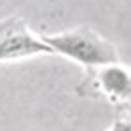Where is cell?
Listing matches in <instances>:
<instances>
[{"label":"cell","instance_id":"277c9868","mask_svg":"<svg viewBox=\"0 0 131 131\" xmlns=\"http://www.w3.org/2000/svg\"><path fill=\"white\" fill-rule=\"evenodd\" d=\"M110 131H131V119H129V121H128V119H126V121L119 119V121L112 126Z\"/></svg>","mask_w":131,"mask_h":131},{"label":"cell","instance_id":"7a4b0ae2","mask_svg":"<svg viewBox=\"0 0 131 131\" xmlns=\"http://www.w3.org/2000/svg\"><path fill=\"white\" fill-rule=\"evenodd\" d=\"M79 94L84 96H107L112 103L131 101V72L117 65L100 67L89 70V77L79 86Z\"/></svg>","mask_w":131,"mask_h":131},{"label":"cell","instance_id":"6da1fadb","mask_svg":"<svg viewBox=\"0 0 131 131\" xmlns=\"http://www.w3.org/2000/svg\"><path fill=\"white\" fill-rule=\"evenodd\" d=\"M42 42L47 44L54 52L65 54L82 63L88 70L115 65L119 61L114 44L105 40L88 26H81L72 31H63L58 35H44Z\"/></svg>","mask_w":131,"mask_h":131},{"label":"cell","instance_id":"3957f363","mask_svg":"<svg viewBox=\"0 0 131 131\" xmlns=\"http://www.w3.org/2000/svg\"><path fill=\"white\" fill-rule=\"evenodd\" d=\"M40 52L54 51L44 44L42 39H35L21 18H7L0 21V63Z\"/></svg>","mask_w":131,"mask_h":131}]
</instances>
